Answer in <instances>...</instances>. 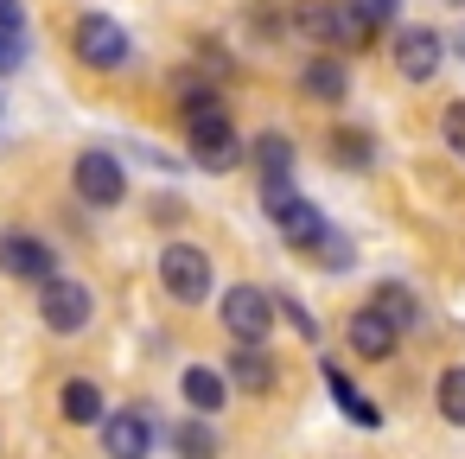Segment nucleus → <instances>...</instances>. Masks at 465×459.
I'll return each instance as SVG.
<instances>
[{
	"mask_svg": "<svg viewBox=\"0 0 465 459\" xmlns=\"http://www.w3.org/2000/svg\"><path fill=\"white\" fill-rule=\"evenodd\" d=\"M173 96H179V128H185L192 166L198 173H236L249 160V147H242V135L223 109V90L192 71V77H173Z\"/></svg>",
	"mask_w": 465,
	"mask_h": 459,
	"instance_id": "nucleus-1",
	"label": "nucleus"
},
{
	"mask_svg": "<svg viewBox=\"0 0 465 459\" xmlns=\"http://www.w3.org/2000/svg\"><path fill=\"white\" fill-rule=\"evenodd\" d=\"M293 26L319 45V52H363L382 26L363 14V0H300Z\"/></svg>",
	"mask_w": 465,
	"mask_h": 459,
	"instance_id": "nucleus-2",
	"label": "nucleus"
},
{
	"mask_svg": "<svg viewBox=\"0 0 465 459\" xmlns=\"http://www.w3.org/2000/svg\"><path fill=\"white\" fill-rule=\"evenodd\" d=\"M71 58L96 77H122L134 65V33L115 20V14H77L71 26Z\"/></svg>",
	"mask_w": 465,
	"mask_h": 459,
	"instance_id": "nucleus-3",
	"label": "nucleus"
},
{
	"mask_svg": "<svg viewBox=\"0 0 465 459\" xmlns=\"http://www.w3.org/2000/svg\"><path fill=\"white\" fill-rule=\"evenodd\" d=\"M262 211H268V224L281 230V243H287L293 255H319V243L331 236L325 211H319L300 185H262Z\"/></svg>",
	"mask_w": 465,
	"mask_h": 459,
	"instance_id": "nucleus-4",
	"label": "nucleus"
},
{
	"mask_svg": "<svg viewBox=\"0 0 465 459\" xmlns=\"http://www.w3.org/2000/svg\"><path fill=\"white\" fill-rule=\"evenodd\" d=\"M39 325H45L52 338H77V332H90V325H96V287L77 281V274H52V281H39Z\"/></svg>",
	"mask_w": 465,
	"mask_h": 459,
	"instance_id": "nucleus-5",
	"label": "nucleus"
},
{
	"mask_svg": "<svg viewBox=\"0 0 465 459\" xmlns=\"http://www.w3.org/2000/svg\"><path fill=\"white\" fill-rule=\"evenodd\" d=\"M217 319H223L230 344H268V332H274L281 306H274V294H268V287H255V281H236V287H223V300H217Z\"/></svg>",
	"mask_w": 465,
	"mask_h": 459,
	"instance_id": "nucleus-6",
	"label": "nucleus"
},
{
	"mask_svg": "<svg viewBox=\"0 0 465 459\" xmlns=\"http://www.w3.org/2000/svg\"><path fill=\"white\" fill-rule=\"evenodd\" d=\"M160 287H166V300H179V306H204L211 300V287H217V274H211V249H198V243H166L160 249Z\"/></svg>",
	"mask_w": 465,
	"mask_h": 459,
	"instance_id": "nucleus-7",
	"label": "nucleus"
},
{
	"mask_svg": "<svg viewBox=\"0 0 465 459\" xmlns=\"http://www.w3.org/2000/svg\"><path fill=\"white\" fill-rule=\"evenodd\" d=\"M71 192L90 211H115V205H128V173H122V160L109 147H84L71 160Z\"/></svg>",
	"mask_w": 465,
	"mask_h": 459,
	"instance_id": "nucleus-8",
	"label": "nucleus"
},
{
	"mask_svg": "<svg viewBox=\"0 0 465 459\" xmlns=\"http://www.w3.org/2000/svg\"><path fill=\"white\" fill-rule=\"evenodd\" d=\"M0 274L39 287V281L58 274V249H52L39 230H26V224H7V230H0Z\"/></svg>",
	"mask_w": 465,
	"mask_h": 459,
	"instance_id": "nucleus-9",
	"label": "nucleus"
},
{
	"mask_svg": "<svg viewBox=\"0 0 465 459\" xmlns=\"http://www.w3.org/2000/svg\"><path fill=\"white\" fill-rule=\"evenodd\" d=\"M153 440H160V427H153L147 402L103 414V459H153Z\"/></svg>",
	"mask_w": 465,
	"mask_h": 459,
	"instance_id": "nucleus-10",
	"label": "nucleus"
},
{
	"mask_svg": "<svg viewBox=\"0 0 465 459\" xmlns=\"http://www.w3.org/2000/svg\"><path fill=\"white\" fill-rule=\"evenodd\" d=\"M389 58H395V71H401L408 84H433L440 65H446V39H440L433 26H395Z\"/></svg>",
	"mask_w": 465,
	"mask_h": 459,
	"instance_id": "nucleus-11",
	"label": "nucleus"
},
{
	"mask_svg": "<svg viewBox=\"0 0 465 459\" xmlns=\"http://www.w3.org/2000/svg\"><path fill=\"white\" fill-rule=\"evenodd\" d=\"M300 96L319 103V109L351 103V65H344V52H312V58L300 65Z\"/></svg>",
	"mask_w": 465,
	"mask_h": 459,
	"instance_id": "nucleus-12",
	"label": "nucleus"
},
{
	"mask_svg": "<svg viewBox=\"0 0 465 459\" xmlns=\"http://www.w3.org/2000/svg\"><path fill=\"white\" fill-rule=\"evenodd\" d=\"M344 344H351V357H363V364H389L395 344H401V332H395L376 306H357V313L344 319Z\"/></svg>",
	"mask_w": 465,
	"mask_h": 459,
	"instance_id": "nucleus-13",
	"label": "nucleus"
},
{
	"mask_svg": "<svg viewBox=\"0 0 465 459\" xmlns=\"http://www.w3.org/2000/svg\"><path fill=\"white\" fill-rule=\"evenodd\" d=\"M223 376H230V389H242V395H268V389L281 383V364H274L268 344H230Z\"/></svg>",
	"mask_w": 465,
	"mask_h": 459,
	"instance_id": "nucleus-14",
	"label": "nucleus"
},
{
	"mask_svg": "<svg viewBox=\"0 0 465 459\" xmlns=\"http://www.w3.org/2000/svg\"><path fill=\"white\" fill-rule=\"evenodd\" d=\"M179 395H185V408L192 414H223V402H230V376L223 370H211V364H185L179 370Z\"/></svg>",
	"mask_w": 465,
	"mask_h": 459,
	"instance_id": "nucleus-15",
	"label": "nucleus"
},
{
	"mask_svg": "<svg viewBox=\"0 0 465 459\" xmlns=\"http://www.w3.org/2000/svg\"><path fill=\"white\" fill-rule=\"evenodd\" d=\"M58 414H64L71 427H103V414H109L103 383H96V376H64V389H58Z\"/></svg>",
	"mask_w": 465,
	"mask_h": 459,
	"instance_id": "nucleus-16",
	"label": "nucleus"
},
{
	"mask_svg": "<svg viewBox=\"0 0 465 459\" xmlns=\"http://www.w3.org/2000/svg\"><path fill=\"white\" fill-rule=\"evenodd\" d=\"M319 376H325V389H331V402L344 408V421H357V427H382V408L370 402V395H357V383L331 364V357H319Z\"/></svg>",
	"mask_w": 465,
	"mask_h": 459,
	"instance_id": "nucleus-17",
	"label": "nucleus"
},
{
	"mask_svg": "<svg viewBox=\"0 0 465 459\" xmlns=\"http://www.w3.org/2000/svg\"><path fill=\"white\" fill-rule=\"evenodd\" d=\"M249 160H255V173H262V185H293V141L287 135H255L249 141Z\"/></svg>",
	"mask_w": 465,
	"mask_h": 459,
	"instance_id": "nucleus-18",
	"label": "nucleus"
},
{
	"mask_svg": "<svg viewBox=\"0 0 465 459\" xmlns=\"http://www.w3.org/2000/svg\"><path fill=\"white\" fill-rule=\"evenodd\" d=\"M370 306H376L395 332H414V325H420V294H414L408 281H376V287H370Z\"/></svg>",
	"mask_w": 465,
	"mask_h": 459,
	"instance_id": "nucleus-19",
	"label": "nucleus"
},
{
	"mask_svg": "<svg viewBox=\"0 0 465 459\" xmlns=\"http://www.w3.org/2000/svg\"><path fill=\"white\" fill-rule=\"evenodd\" d=\"M173 453L179 459H217L223 453V440H217V427H211V414H185V421H173Z\"/></svg>",
	"mask_w": 465,
	"mask_h": 459,
	"instance_id": "nucleus-20",
	"label": "nucleus"
},
{
	"mask_svg": "<svg viewBox=\"0 0 465 459\" xmlns=\"http://www.w3.org/2000/svg\"><path fill=\"white\" fill-rule=\"evenodd\" d=\"M331 160L351 166V173H363V166L376 160V141H370L363 128H338V135H331Z\"/></svg>",
	"mask_w": 465,
	"mask_h": 459,
	"instance_id": "nucleus-21",
	"label": "nucleus"
},
{
	"mask_svg": "<svg viewBox=\"0 0 465 459\" xmlns=\"http://www.w3.org/2000/svg\"><path fill=\"white\" fill-rule=\"evenodd\" d=\"M433 402H440V414H446L452 427H465V364L440 370V383H433Z\"/></svg>",
	"mask_w": 465,
	"mask_h": 459,
	"instance_id": "nucleus-22",
	"label": "nucleus"
},
{
	"mask_svg": "<svg viewBox=\"0 0 465 459\" xmlns=\"http://www.w3.org/2000/svg\"><path fill=\"white\" fill-rule=\"evenodd\" d=\"M440 141H446V154H459V160H465V96L440 109Z\"/></svg>",
	"mask_w": 465,
	"mask_h": 459,
	"instance_id": "nucleus-23",
	"label": "nucleus"
},
{
	"mask_svg": "<svg viewBox=\"0 0 465 459\" xmlns=\"http://www.w3.org/2000/svg\"><path fill=\"white\" fill-rule=\"evenodd\" d=\"M274 306H281V319H287V325H293V332H300L306 344L319 338V319H312V313H306V306H300L293 294H274Z\"/></svg>",
	"mask_w": 465,
	"mask_h": 459,
	"instance_id": "nucleus-24",
	"label": "nucleus"
},
{
	"mask_svg": "<svg viewBox=\"0 0 465 459\" xmlns=\"http://www.w3.org/2000/svg\"><path fill=\"white\" fill-rule=\"evenodd\" d=\"M312 262H325V268H331V274H344V268H351V243H344V236H338V230H331V236H325V243H319V255H312Z\"/></svg>",
	"mask_w": 465,
	"mask_h": 459,
	"instance_id": "nucleus-25",
	"label": "nucleus"
},
{
	"mask_svg": "<svg viewBox=\"0 0 465 459\" xmlns=\"http://www.w3.org/2000/svg\"><path fill=\"white\" fill-rule=\"evenodd\" d=\"M0 33L26 39V0H0Z\"/></svg>",
	"mask_w": 465,
	"mask_h": 459,
	"instance_id": "nucleus-26",
	"label": "nucleus"
},
{
	"mask_svg": "<svg viewBox=\"0 0 465 459\" xmlns=\"http://www.w3.org/2000/svg\"><path fill=\"white\" fill-rule=\"evenodd\" d=\"M20 65H26V39L0 33V71H20Z\"/></svg>",
	"mask_w": 465,
	"mask_h": 459,
	"instance_id": "nucleus-27",
	"label": "nucleus"
},
{
	"mask_svg": "<svg viewBox=\"0 0 465 459\" xmlns=\"http://www.w3.org/2000/svg\"><path fill=\"white\" fill-rule=\"evenodd\" d=\"M363 14H370V20H376V26H389V20H395V14H401V0H363Z\"/></svg>",
	"mask_w": 465,
	"mask_h": 459,
	"instance_id": "nucleus-28",
	"label": "nucleus"
},
{
	"mask_svg": "<svg viewBox=\"0 0 465 459\" xmlns=\"http://www.w3.org/2000/svg\"><path fill=\"white\" fill-rule=\"evenodd\" d=\"M446 7H465V0H446Z\"/></svg>",
	"mask_w": 465,
	"mask_h": 459,
	"instance_id": "nucleus-29",
	"label": "nucleus"
}]
</instances>
